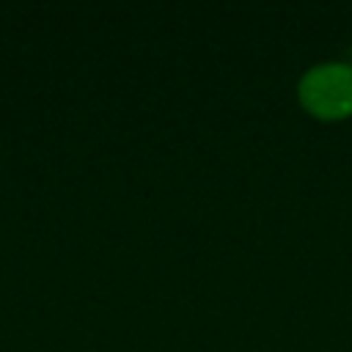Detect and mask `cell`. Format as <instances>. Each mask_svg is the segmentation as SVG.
<instances>
[{
  "instance_id": "6da1fadb",
  "label": "cell",
  "mask_w": 352,
  "mask_h": 352,
  "mask_svg": "<svg viewBox=\"0 0 352 352\" xmlns=\"http://www.w3.org/2000/svg\"><path fill=\"white\" fill-rule=\"evenodd\" d=\"M297 99L302 110L322 121H341L352 116V63L319 60L308 66L297 80Z\"/></svg>"
}]
</instances>
